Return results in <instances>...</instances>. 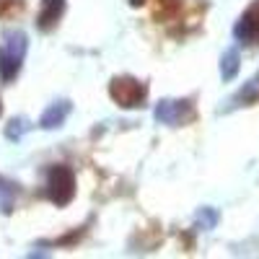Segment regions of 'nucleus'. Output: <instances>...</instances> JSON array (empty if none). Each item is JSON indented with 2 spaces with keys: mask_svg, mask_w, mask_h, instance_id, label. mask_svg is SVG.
<instances>
[{
  "mask_svg": "<svg viewBox=\"0 0 259 259\" xmlns=\"http://www.w3.org/2000/svg\"><path fill=\"white\" fill-rule=\"evenodd\" d=\"M26 47H29V39L24 31H8L6 34V41L0 47V78L6 83L18 75L21 62L26 57Z\"/></svg>",
  "mask_w": 259,
  "mask_h": 259,
  "instance_id": "1",
  "label": "nucleus"
},
{
  "mask_svg": "<svg viewBox=\"0 0 259 259\" xmlns=\"http://www.w3.org/2000/svg\"><path fill=\"white\" fill-rule=\"evenodd\" d=\"M45 194L47 200L57 207L70 205L75 197V174L70 166H52L47 171V184H45Z\"/></svg>",
  "mask_w": 259,
  "mask_h": 259,
  "instance_id": "2",
  "label": "nucleus"
},
{
  "mask_svg": "<svg viewBox=\"0 0 259 259\" xmlns=\"http://www.w3.org/2000/svg\"><path fill=\"white\" fill-rule=\"evenodd\" d=\"M109 96L122 109H138V106H143V101L148 96V89H145V83H140L133 75H119L109 83Z\"/></svg>",
  "mask_w": 259,
  "mask_h": 259,
  "instance_id": "3",
  "label": "nucleus"
},
{
  "mask_svg": "<svg viewBox=\"0 0 259 259\" xmlns=\"http://www.w3.org/2000/svg\"><path fill=\"white\" fill-rule=\"evenodd\" d=\"M153 114L166 127H182V124H189L197 112H194L192 99H161Z\"/></svg>",
  "mask_w": 259,
  "mask_h": 259,
  "instance_id": "4",
  "label": "nucleus"
},
{
  "mask_svg": "<svg viewBox=\"0 0 259 259\" xmlns=\"http://www.w3.org/2000/svg\"><path fill=\"white\" fill-rule=\"evenodd\" d=\"M233 36L239 39L241 45H246V47L259 45V0H254V3L241 13V18L236 21Z\"/></svg>",
  "mask_w": 259,
  "mask_h": 259,
  "instance_id": "5",
  "label": "nucleus"
},
{
  "mask_svg": "<svg viewBox=\"0 0 259 259\" xmlns=\"http://www.w3.org/2000/svg\"><path fill=\"white\" fill-rule=\"evenodd\" d=\"M62 13H65V0H41L39 13H36V29L45 34L52 31L60 24Z\"/></svg>",
  "mask_w": 259,
  "mask_h": 259,
  "instance_id": "6",
  "label": "nucleus"
},
{
  "mask_svg": "<svg viewBox=\"0 0 259 259\" xmlns=\"http://www.w3.org/2000/svg\"><path fill=\"white\" fill-rule=\"evenodd\" d=\"M70 112H73V104L68 99H60V101L50 104L45 109V114L39 117V127L41 130H57V127L65 124V119H68Z\"/></svg>",
  "mask_w": 259,
  "mask_h": 259,
  "instance_id": "7",
  "label": "nucleus"
},
{
  "mask_svg": "<svg viewBox=\"0 0 259 259\" xmlns=\"http://www.w3.org/2000/svg\"><path fill=\"white\" fill-rule=\"evenodd\" d=\"M256 101H259V73H256L249 83H244V89L236 94L233 99H228L226 112H228V109H236V106H251V104H256Z\"/></svg>",
  "mask_w": 259,
  "mask_h": 259,
  "instance_id": "8",
  "label": "nucleus"
},
{
  "mask_svg": "<svg viewBox=\"0 0 259 259\" xmlns=\"http://www.w3.org/2000/svg\"><path fill=\"white\" fill-rule=\"evenodd\" d=\"M239 68H241V55H239V50H226L223 52V57H221V78L226 80V83H231L236 75H239Z\"/></svg>",
  "mask_w": 259,
  "mask_h": 259,
  "instance_id": "9",
  "label": "nucleus"
},
{
  "mask_svg": "<svg viewBox=\"0 0 259 259\" xmlns=\"http://www.w3.org/2000/svg\"><path fill=\"white\" fill-rule=\"evenodd\" d=\"M218 221H221V212L215 207H200L194 212V228L197 231H212L218 226Z\"/></svg>",
  "mask_w": 259,
  "mask_h": 259,
  "instance_id": "10",
  "label": "nucleus"
},
{
  "mask_svg": "<svg viewBox=\"0 0 259 259\" xmlns=\"http://www.w3.org/2000/svg\"><path fill=\"white\" fill-rule=\"evenodd\" d=\"M16 194H18V184L8 182V179H0V212H13L16 205Z\"/></svg>",
  "mask_w": 259,
  "mask_h": 259,
  "instance_id": "11",
  "label": "nucleus"
},
{
  "mask_svg": "<svg viewBox=\"0 0 259 259\" xmlns=\"http://www.w3.org/2000/svg\"><path fill=\"white\" fill-rule=\"evenodd\" d=\"M26 130H29V119H26V117H13V119L6 124V138H8V140H21Z\"/></svg>",
  "mask_w": 259,
  "mask_h": 259,
  "instance_id": "12",
  "label": "nucleus"
},
{
  "mask_svg": "<svg viewBox=\"0 0 259 259\" xmlns=\"http://www.w3.org/2000/svg\"><path fill=\"white\" fill-rule=\"evenodd\" d=\"M177 11H179V0H158L153 16H156V21H168Z\"/></svg>",
  "mask_w": 259,
  "mask_h": 259,
  "instance_id": "13",
  "label": "nucleus"
},
{
  "mask_svg": "<svg viewBox=\"0 0 259 259\" xmlns=\"http://www.w3.org/2000/svg\"><path fill=\"white\" fill-rule=\"evenodd\" d=\"M24 11V0H0V18Z\"/></svg>",
  "mask_w": 259,
  "mask_h": 259,
  "instance_id": "14",
  "label": "nucleus"
},
{
  "mask_svg": "<svg viewBox=\"0 0 259 259\" xmlns=\"http://www.w3.org/2000/svg\"><path fill=\"white\" fill-rule=\"evenodd\" d=\"M143 3H145V0H130V6H135V8H138V6H143Z\"/></svg>",
  "mask_w": 259,
  "mask_h": 259,
  "instance_id": "15",
  "label": "nucleus"
},
{
  "mask_svg": "<svg viewBox=\"0 0 259 259\" xmlns=\"http://www.w3.org/2000/svg\"><path fill=\"white\" fill-rule=\"evenodd\" d=\"M0 112H3V104H0Z\"/></svg>",
  "mask_w": 259,
  "mask_h": 259,
  "instance_id": "16",
  "label": "nucleus"
}]
</instances>
